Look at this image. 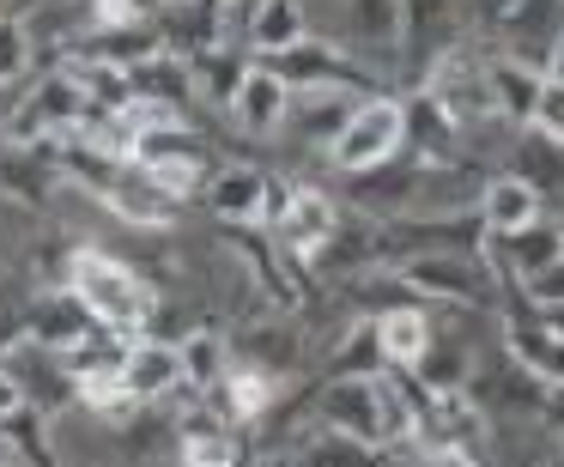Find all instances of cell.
I'll return each mask as SVG.
<instances>
[{
  "label": "cell",
  "mask_w": 564,
  "mask_h": 467,
  "mask_svg": "<svg viewBox=\"0 0 564 467\" xmlns=\"http://www.w3.org/2000/svg\"><path fill=\"white\" fill-rule=\"evenodd\" d=\"M13 74H25V25L19 19H0V86Z\"/></svg>",
  "instance_id": "cell-21"
},
{
  "label": "cell",
  "mask_w": 564,
  "mask_h": 467,
  "mask_svg": "<svg viewBox=\"0 0 564 467\" xmlns=\"http://www.w3.org/2000/svg\"><path fill=\"white\" fill-rule=\"evenodd\" d=\"M528 122H534L546 140H558V146H564V79H546V86H540L534 116H528Z\"/></svg>",
  "instance_id": "cell-20"
},
{
  "label": "cell",
  "mask_w": 564,
  "mask_h": 467,
  "mask_svg": "<svg viewBox=\"0 0 564 467\" xmlns=\"http://www.w3.org/2000/svg\"><path fill=\"white\" fill-rule=\"evenodd\" d=\"M98 25H110V31H128V25H140L134 0H98Z\"/></svg>",
  "instance_id": "cell-22"
},
{
  "label": "cell",
  "mask_w": 564,
  "mask_h": 467,
  "mask_svg": "<svg viewBox=\"0 0 564 467\" xmlns=\"http://www.w3.org/2000/svg\"><path fill=\"white\" fill-rule=\"evenodd\" d=\"M273 225H280V237L297 249V256H310V249H322L334 237V207H328V195H316V188H292Z\"/></svg>",
  "instance_id": "cell-9"
},
{
  "label": "cell",
  "mask_w": 564,
  "mask_h": 467,
  "mask_svg": "<svg viewBox=\"0 0 564 467\" xmlns=\"http://www.w3.org/2000/svg\"><path fill=\"white\" fill-rule=\"evenodd\" d=\"M67 280H74L79 304H86L98 322H110V328H134V322L147 316V292H140V280L122 268V261L98 256V249H79L74 268H67Z\"/></svg>",
  "instance_id": "cell-2"
},
{
  "label": "cell",
  "mask_w": 564,
  "mask_h": 467,
  "mask_svg": "<svg viewBox=\"0 0 564 467\" xmlns=\"http://www.w3.org/2000/svg\"><path fill=\"white\" fill-rule=\"evenodd\" d=\"M225 401H231L237 419H256L273 401V382L256 377V370H225Z\"/></svg>",
  "instance_id": "cell-19"
},
{
  "label": "cell",
  "mask_w": 564,
  "mask_h": 467,
  "mask_svg": "<svg viewBox=\"0 0 564 467\" xmlns=\"http://www.w3.org/2000/svg\"><path fill=\"white\" fill-rule=\"evenodd\" d=\"M406 134V110L401 104H358L352 116H346L340 140H334V164L340 171H377L382 159H394V146H401Z\"/></svg>",
  "instance_id": "cell-3"
},
{
  "label": "cell",
  "mask_w": 564,
  "mask_h": 467,
  "mask_svg": "<svg viewBox=\"0 0 564 467\" xmlns=\"http://www.w3.org/2000/svg\"><path fill=\"white\" fill-rule=\"evenodd\" d=\"M249 37H256V50L268 55H285L304 43V19H297V0H261L256 25H249Z\"/></svg>",
  "instance_id": "cell-11"
},
{
  "label": "cell",
  "mask_w": 564,
  "mask_h": 467,
  "mask_svg": "<svg viewBox=\"0 0 564 467\" xmlns=\"http://www.w3.org/2000/svg\"><path fill=\"white\" fill-rule=\"evenodd\" d=\"M91 322H98V316H91L79 297H55V304L37 309V322H31V340H37L43 352H86Z\"/></svg>",
  "instance_id": "cell-10"
},
{
  "label": "cell",
  "mask_w": 564,
  "mask_h": 467,
  "mask_svg": "<svg viewBox=\"0 0 564 467\" xmlns=\"http://www.w3.org/2000/svg\"><path fill=\"white\" fill-rule=\"evenodd\" d=\"M479 213H486L491 237H528L540 219V195L522 176H498V183H486V195H479Z\"/></svg>",
  "instance_id": "cell-8"
},
{
  "label": "cell",
  "mask_w": 564,
  "mask_h": 467,
  "mask_svg": "<svg viewBox=\"0 0 564 467\" xmlns=\"http://www.w3.org/2000/svg\"><path fill=\"white\" fill-rule=\"evenodd\" d=\"M558 243H564V213H558Z\"/></svg>",
  "instance_id": "cell-25"
},
{
  "label": "cell",
  "mask_w": 564,
  "mask_h": 467,
  "mask_svg": "<svg viewBox=\"0 0 564 467\" xmlns=\"http://www.w3.org/2000/svg\"><path fill=\"white\" fill-rule=\"evenodd\" d=\"M491 79V110H510V116H534V98L546 79H528L522 67H486Z\"/></svg>",
  "instance_id": "cell-14"
},
{
  "label": "cell",
  "mask_w": 564,
  "mask_h": 467,
  "mask_svg": "<svg viewBox=\"0 0 564 467\" xmlns=\"http://www.w3.org/2000/svg\"><path fill=\"white\" fill-rule=\"evenodd\" d=\"M207 200H213L219 219H280V207H285V195L256 171V164H225L219 183L207 188Z\"/></svg>",
  "instance_id": "cell-4"
},
{
  "label": "cell",
  "mask_w": 564,
  "mask_h": 467,
  "mask_svg": "<svg viewBox=\"0 0 564 467\" xmlns=\"http://www.w3.org/2000/svg\"><path fill=\"white\" fill-rule=\"evenodd\" d=\"M546 67H552V79H564V31L552 37V50H546Z\"/></svg>",
  "instance_id": "cell-24"
},
{
  "label": "cell",
  "mask_w": 564,
  "mask_h": 467,
  "mask_svg": "<svg viewBox=\"0 0 564 467\" xmlns=\"http://www.w3.org/2000/svg\"><path fill=\"white\" fill-rule=\"evenodd\" d=\"M140 171H147V183L159 188L164 200H183V195H195V188H200V159H195V152H147Z\"/></svg>",
  "instance_id": "cell-12"
},
{
  "label": "cell",
  "mask_w": 564,
  "mask_h": 467,
  "mask_svg": "<svg viewBox=\"0 0 564 467\" xmlns=\"http://www.w3.org/2000/svg\"><path fill=\"white\" fill-rule=\"evenodd\" d=\"M322 419H328L334 431H346V437H358V443H389V437H406V431H413L406 401L377 377L334 382L328 401H322Z\"/></svg>",
  "instance_id": "cell-1"
},
{
  "label": "cell",
  "mask_w": 564,
  "mask_h": 467,
  "mask_svg": "<svg viewBox=\"0 0 564 467\" xmlns=\"http://www.w3.org/2000/svg\"><path fill=\"white\" fill-rule=\"evenodd\" d=\"M406 280H413V292H443V297L474 292V280H467V268H462V261H443V256L413 261V268H406Z\"/></svg>",
  "instance_id": "cell-15"
},
{
  "label": "cell",
  "mask_w": 564,
  "mask_h": 467,
  "mask_svg": "<svg viewBox=\"0 0 564 467\" xmlns=\"http://www.w3.org/2000/svg\"><path fill=\"white\" fill-rule=\"evenodd\" d=\"M219 340L213 334H188L183 340V382H195V389H213V382H225V365H219Z\"/></svg>",
  "instance_id": "cell-17"
},
{
  "label": "cell",
  "mask_w": 564,
  "mask_h": 467,
  "mask_svg": "<svg viewBox=\"0 0 564 467\" xmlns=\"http://www.w3.org/2000/svg\"><path fill=\"white\" fill-rule=\"evenodd\" d=\"M74 110H86V91L74 86V74L43 79V86L31 91V104L19 110L13 140H43L50 128H67V134H74V128H79V116H74Z\"/></svg>",
  "instance_id": "cell-5"
},
{
  "label": "cell",
  "mask_w": 564,
  "mask_h": 467,
  "mask_svg": "<svg viewBox=\"0 0 564 467\" xmlns=\"http://www.w3.org/2000/svg\"><path fill=\"white\" fill-rule=\"evenodd\" d=\"M19 406H25V389H19L13 370H0V425H7V419H13Z\"/></svg>",
  "instance_id": "cell-23"
},
{
  "label": "cell",
  "mask_w": 564,
  "mask_h": 467,
  "mask_svg": "<svg viewBox=\"0 0 564 467\" xmlns=\"http://www.w3.org/2000/svg\"><path fill=\"white\" fill-rule=\"evenodd\" d=\"M176 382H183V346H164V340L128 346V358H122V389L134 394V401H159V394L176 389Z\"/></svg>",
  "instance_id": "cell-7"
},
{
  "label": "cell",
  "mask_w": 564,
  "mask_h": 467,
  "mask_svg": "<svg viewBox=\"0 0 564 467\" xmlns=\"http://www.w3.org/2000/svg\"><path fill=\"white\" fill-rule=\"evenodd\" d=\"M377 340H382V352H389L394 365H419V358H425V346H431V328H425V316H419V309H389V316H382V328H377Z\"/></svg>",
  "instance_id": "cell-13"
},
{
  "label": "cell",
  "mask_w": 564,
  "mask_h": 467,
  "mask_svg": "<svg viewBox=\"0 0 564 467\" xmlns=\"http://www.w3.org/2000/svg\"><path fill=\"white\" fill-rule=\"evenodd\" d=\"M231 455H237V443L225 437V431L188 425V437H183V467H231Z\"/></svg>",
  "instance_id": "cell-18"
},
{
  "label": "cell",
  "mask_w": 564,
  "mask_h": 467,
  "mask_svg": "<svg viewBox=\"0 0 564 467\" xmlns=\"http://www.w3.org/2000/svg\"><path fill=\"white\" fill-rule=\"evenodd\" d=\"M510 346L528 358V365L540 370V377H552V382H564V340L558 334H540V328H516L510 334Z\"/></svg>",
  "instance_id": "cell-16"
},
{
  "label": "cell",
  "mask_w": 564,
  "mask_h": 467,
  "mask_svg": "<svg viewBox=\"0 0 564 467\" xmlns=\"http://www.w3.org/2000/svg\"><path fill=\"white\" fill-rule=\"evenodd\" d=\"M285 104H292V79H285L280 67H249V74L237 79L231 110H237V122H243V128L268 134V128L285 122Z\"/></svg>",
  "instance_id": "cell-6"
}]
</instances>
